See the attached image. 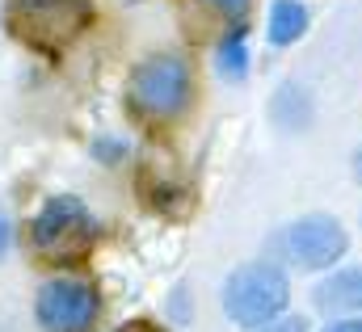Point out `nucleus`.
<instances>
[{
    "label": "nucleus",
    "instance_id": "12",
    "mask_svg": "<svg viewBox=\"0 0 362 332\" xmlns=\"http://www.w3.org/2000/svg\"><path fill=\"white\" fill-rule=\"evenodd\" d=\"M262 332H308V320H299V316H278V320L266 324Z\"/></svg>",
    "mask_w": 362,
    "mask_h": 332
},
{
    "label": "nucleus",
    "instance_id": "1",
    "mask_svg": "<svg viewBox=\"0 0 362 332\" xmlns=\"http://www.w3.org/2000/svg\"><path fill=\"white\" fill-rule=\"evenodd\" d=\"M97 244V219L76 194H55L30 219V249L47 265H72Z\"/></svg>",
    "mask_w": 362,
    "mask_h": 332
},
{
    "label": "nucleus",
    "instance_id": "3",
    "mask_svg": "<svg viewBox=\"0 0 362 332\" xmlns=\"http://www.w3.org/2000/svg\"><path fill=\"white\" fill-rule=\"evenodd\" d=\"M189 93H194V76L181 55H152L127 81L131 109L148 122H173L189 105Z\"/></svg>",
    "mask_w": 362,
    "mask_h": 332
},
{
    "label": "nucleus",
    "instance_id": "2",
    "mask_svg": "<svg viewBox=\"0 0 362 332\" xmlns=\"http://www.w3.org/2000/svg\"><path fill=\"white\" fill-rule=\"evenodd\" d=\"M291 303V282L278 265H240L223 282V316L240 328H266Z\"/></svg>",
    "mask_w": 362,
    "mask_h": 332
},
{
    "label": "nucleus",
    "instance_id": "14",
    "mask_svg": "<svg viewBox=\"0 0 362 332\" xmlns=\"http://www.w3.org/2000/svg\"><path fill=\"white\" fill-rule=\"evenodd\" d=\"M118 332H160L156 324H144V320H135V324H122Z\"/></svg>",
    "mask_w": 362,
    "mask_h": 332
},
{
    "label": "nucleus",
    "instance_id": "9",
    "mask_svg": "<svg viewBox=\"0 0 362 332\" xmlns=\"http://www.w3.org/2000/svg\"><path fill=\"white\" fill-rule=\"evenodd\" d=\"M303 30H308V8L299 0H274V8H270V42L274 47H291Z\"/></svg>",
    "mask_w": 362,
    "mask_h": 332
},
{
    "label": "nucleus",
    "instance_id": "5",
    "mask_svg": "<svg viewBox=\"0 0 362 332\" xmlns=\"http://www.w3.org/2000/svg\"><path fill=\"white\" fill-rule=\"evenodd\" d=\"M97 312H101V295L81 273L47 278L34 295V320L47 332H89Z\"/></svg>",
    "mask_w": 362,
    "mask_h": 332
},
{
    "label": "nucleus",
    "instance_id": "7",
    "mask_svg": "<svg viewBox=\"0 0 362 332\" xmlns=\"http://www.w3.org/2000/svg\"><path fill=\"white\" fill-rule=\"evenodd\" d=\"M316 307L325 316H350L362 312V265H350L341 273H329L316 286Z\"/></svg>",
    "mask_w": 362,
    "mask_h": 332
},
{
    "label": "nucleus",
    "instance_id": "6",
    "mask_svg": "<svg viewBox=\"0 0 362 332\" xmlns=\"http://www.w3.org/2000/svg\"><path fill=\"white\" fill-rule=\"evenodd\" d=\"M282 240H286V256L303 269H329L350 249V236L333 215H308V219L291 223L282 232Z\"/></svg>",
    "mask_w": 362,
    "mask_h": 332
},
{
    "label": "nucleus",
    "instance_id": "13",
    "mask_svg": "<svg viewBox=\"0 0 362 332\" xmlns=\"http://www.w3.org/2000/svg\"><path fill=\"white\" fill-rule=\"evenodd\" d=\"M325 332H362V320H333Z\"/></svg>",
    "mask_w": 362,
    "mask_h": 332
},
{
    "label": "nucleus",
    "instance_id": "10",
    "mask_svg": "<svg viewBox=\"0 0 362 332\" xmlns=\"http://www.w3.org/2000/svg\"><path fill=\"white\" fill-rule=\"evenodd\" d=\"M245 68H249V42H245V25H240V30H232V34L219 42V72H223L228 81H240Z\"/></svg>",
    "mask_w": 362,
    "mask_h": 332
},
{
    "label": "nucleus",
    "instance_id": "11",
    "mask_svg": "<svg viewBox=\"0 0 362 332\" xmlns=\"http://www.w3.org/2000/svg\"><path fill=\"white\" fill-rule=\"evenodd\" d=\"M202 4H211L219 17H228V21H245V13H249V0H202Z\"/></svg>",
    "mask_w": 362,
    "mask_h": 332
},
{
    "label": "nucleus",
    "instance_id": "16",
    "mask_svg": "<svg viewBox=\"0 0 362 332\" xmlns=\"http://www.w3.org/2000/svg\"><path fill=\"white\" fill-rule=\"evenodd\" d=\"M354 181H358V185H362V148H358V152H354Z\"/></svg>",
    "mask_w": 362,
    "mask_h": 332
},
{
    "label": "nucleus",
    "instance_id": "4",
    "mask_svg": "<svg viewBox=\"0 0 362 332\" xmlns=\"http://www.w3.org/2000/svg\"><path fill=\"white\" fill-rule=\"evenodd\" d=\"M4 21L30 47L55 51L89 21V0H4Z\"/></svg>",
    "mask_w": 362,
    "mask_h": 332
},
{
    "label": "nucleus",
    "instance_id": "15",
    "mask_svg": "<svg viewBox=\"0 0 362 332\" xmlns=\"http://www.w3.org/2000/svg\"><path fill=\"white\" fill-rule=\"evenodd\" d=\"M8 249V219H0V252Z\"/></svg>",
    "mask_w": 362,
    "mask_h": 332
},
{
    "label": "nucleus",
    "instance_id": "8",
    "mask_svg": "<svg viewBox=\"0 0 362 332\" xmlns=\"http://www.w3.org/2000/svg\"><path fill=\"white\" fill-rule=\"evenodd\" d=\"M274 122L282 126V131H303L308 122H312V101H308V93H303V84L286 81L278 93H274Z\"/></svg>",
    "mask_w": 362,
    "mask_h": 332
}]
</instances>
